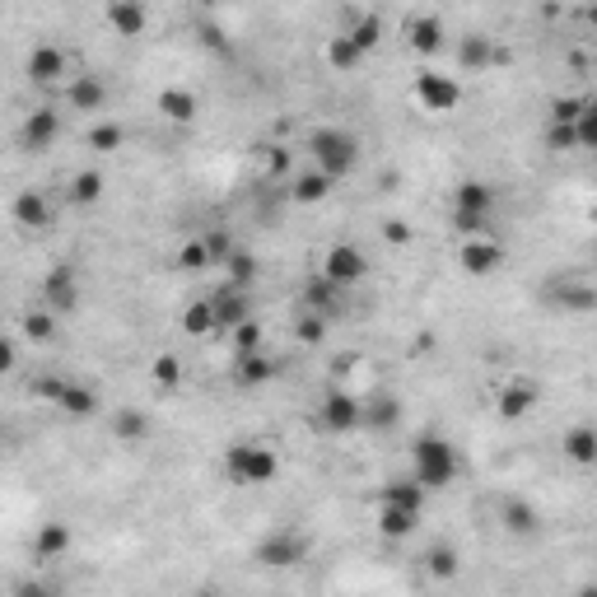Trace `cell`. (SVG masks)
<instances>
[{
	"instance_id": "6da1fadb",
	"label": "cell",
	"mask_w": 597,
	"mask_h": 597,
	"mask_svg": "<svg viewBox=\"0 0 597 597\" xmlns=\"http://www.w3.org/2000/svg\"><path fill=\"white\" fill-rule=\"evenodd\" d=\"M411 467L425 491H439V485H453V476H457V453L439 434H425V439L411 444Z\"/></svg>"
},
{
	"instance_id": "7a4b0ae2",
	"label": "cell",
	"mask_w": 597,
	"mask_h": 597,
	"mask_svg": "<svg viewBox=\"0 0 597 597\" xmlns=\"http://www.w3.org/2000/svg\"><path fill=\"white\" fill-rule=\"evenodd\" d=\"M308 154H313V164L327 178H345L350 169H355V159H360V145H355V135H350V131L322 126V131L308 135Z\"/></svg>"
},
{
	"instance_id": "3957f363",
	"label": "cell",
	"mask_w": 597,
	"mask_h": 597,
	"mask_svg": "<svg viewBox=\"0 0 597 597\" xmlns=\"http://www.w3.org/2000/svg\"><path fill=\"white\" fill-rule=\"evenodd\" d=\"M276 472H280V457L262 444H234L225 453V476L234 485H266L276 481Z\"/></svg>"
},
{
	"instance_id": "277c9868",
	"label": "cell",
	"mask_w": 597,
	"mask_h": 597,
	"mask_svg": "<svg viewBox=\"0 0 597 597\" xmlns=\"http://www.w3.org/2000/svg\"><path fill=\"white\" fill-rule=\"evenodd\" d=\"M416 98H420V107H429V113H453L457 98H463V89H457L453 75L420 70V75H416Z\"/></svg>"
},
{
	"instance_id": "5b68a950",
	"label": "cell",
	"mask_w": 597,
	"mask_h": 597,
	"mask_svg": "<svg viewBox=\"0 0 597 597\" xmlns=\"http://www.w3.org/2000/svg\"><path fill=\"white\" fill-rule=\"evenodd\" d=\"M322 276H332V280L345 289V285H360V280L369 276V262H364L360 248H350V243H336V248L322 257Z\"/></svg>"
},
{
	"instance_id": "8992f818",
	"label": "cell",
	"mask_w": 597,
	"mask_h": 597,
	"mask_svg": "<svg viewBox=\"0 0 597 597\" xmlns=\"http://www.w3.org/2000/svg\"><path fill=\"white\" fill-rule=\"evenodd\" d=\"M308 556V541L298 537V532H271L262 546H257V560L271 565V569H285V565H298Z\"/></svg>"
},
{
	"instance_id": "52a82bcc",
	"label": "cell",
	"mask_w": 597,
	"mask_h": 597,
	"mask_svg": "<svg viewBox=\"0 0 597 597\" xmlns=\"http://www.w3.org/2000/svg\"><path fill=\"white\" fill-rule=\"evenodd\" d=\"M42 304L57 308V313H70L79 304V280H75V266H57L51 276L42 280Z\"/></svg>"
},
{
	"instance_id": "ba28073f",
	"label": "cell",
	"mask_w": 597,
	"mask_h": 597,
	"mask_svg": "<svg viewBox=\"0 0 597 597\" xmlns=\"http://www.w3.org/2000/svg\"><path fill=\"white\" fill-rule=\"evenodd\" d=\"M210 304H215V322H220V332H234L238 322H248V317H253V304H248V294H243L238 285L215 289V294H210Z\"/></svg>"
},
{
	"instance_id": "9c48e42d",
	"label": "cell",
	"mask_w": 597,
	"mask_h": 597,
	"mask_svg": "<svg viewBox=\"0 0 597 597\" xmlns=\"http://www.w3.org/2000/svg\"><path fill=\"white\" fill-rule=\"evenodd\" d=\"M107 23H113V33H122V38H141L145 23H150L145 0H107Z\"/></svg>"
},
{
	"instance_id": "30bf717a",
	"label": "cell",
	"mask_w": 597,
	"mask_h": 597,
	"mask_svg": "<svg viewBox=\"0 0 597 597\" xmlns=\"http://www.w3.org/2000/svg\"><path fill=\"white\" fill-rule=\"evenodd\" d=\"M457 262H463L467 276H491V271L504 262V253H500V243H491V238L481 234V238H467V243H463Z\"/></svg>"
},
{
	"instance_id": "8fae6325",
	"label": "cell",
	"mask_w": 597,
	"mask_h": 597,
	"mask_svg": "<svg viewBox=\"0 0 597 597\" xmlns=\"http://www.w3.org/2000/svg\"><path fill=\"white\" fill-rule=\"evenodd\" d=\"M364 420V406L355 397H345V392H327V401H322V425H327L332 434H345V429H355Z\"/></svg>"
},
{
	"instance_id": "7c38bea8",
	"label": "cell",
	"mask_w": 597,
	"mask_h": 597,
	"mask_svg": "<svg viewBox=\"0 0 597 597\" xmlns=\"http://www.w3.org/2000/svg\"><path fill=\"white\" fill-rule=\"evenodd\" d=\"M406 42H411V51H420V57H434V51L444 47V23L434 19V14L406 19Z\"/></svg>"
},
{
	"instance_id": "4fadbf2b",
	"label": "cell",
	"mask_w": 597,
	"mask_h": 597,
	"mask_svg": "<svg viewBox=\"0 0 597 597\" xmlns=\"http://www.w3.org/2000/svg\"><path fill=\"white\" fill-rule=\"evenodd\" d=\"M298 298H304V308H313V313H322V317H332V313L341 308V285H336L332 276H313Z\"/></svg>"
},
{
	"instance_id": "5bb4252c",
	"label": "cell",
	"mask_w": 597,
	"mask_h": 597,
	"mask_svg": "<svg viewBox=\"0 0 597 597\" xmlns=\"http://www.w3.org/2000/svg\"><path fill=\"white\" fill-rule=\"evenodd\" d=\"M57 131H61V117L51 113V107H38V113L23 122V150H47L57 141Z\"/></svg>"
},
{
	"instance_id": "9a60e30c",
	"label": "cell",
	"mask_w": 597,
	"mask_h": 597,
	"mask_svg": "<svg viewBox=\"0 0 597 597\" xmlns=\"http://www.w3.org/2000/svg\"><path fill=\"white\" fill-rule=\"evenodd\" d=\"M397 420H401V401L392 397V392H373L369 401H364V420L360 425H369V429H397Z\"/></svg>"
},
{
	"instance_id": "2e32d148",
	"label": "cell",
	"mask_w": 597,
	"mask_h": 597,
	"mask_svg": "<svg viewBox=\"0 0 597 597\" xmlns=\"http://www.w3.org/2000/svg\"><path fill=\"white\" fill-rule=\"evenodd\" d=\"M532 406H537V388L523 383V378H513V383L500 392V416H504V420H523Z\"/></svg>"
},
{
	"instance_id": "e0dca14e",
	"label": "cell",
	"mask_w": 597,
	"mask_h": 597,
	"mask_svg": "<svg viewBox=\"0 0 597 597\" xmlns=\"http://www.w3.org/2000/svg\"><path fill=\"white\" fill-rule=\"evenodd\" d=\"M416 519H420L416 509L383 504V509H378V532H383L388 541H401V537H411V532H416Z\"/></svg>"
},
{
	"instance_id": "ac0fdd59",
	"label": "cell",
	"mask_w": 597,
	"mask_h": 597,
	"mask_svg": "<svg viewBox=\"0 0 597 597\" xmlns=\"http://www.w3.org/2000/svg\"><path fill=\"white\" fill-rule=\"evenodd\" d=\"M29 75L38 79V85H51V79H61L66 75V57H61V47H33V57H29Z\"/></svg>"
},
{
	"instance_id": "d6986e66",
	"label": "cell",
	"mask_w": 597,
	"mask_h": 597,
	"mask_svg": "<svg viewBox=\"0 0 597 597\" xmlns=\"http://www.w3.org/2000/svg\"><path fill=\"white\" fill-rule=\"evenodd\" d=\"M103 103H107L103 79H94V75H75V85H70V107H75V113H98Z\"/></svg>"
},
{
	"instance_id": "ffe728a7",
	"label": "cell",
	"mask_w": 597,
	"mask_h": 597,
	"mask_svg": "<svg viewBox=\"0 0 597 597\" xmlns=\"http://www.w3.org/2000/svg\"><path fill=\"white\" fill-rule=\"evenodd\" d=\"M560 448H565V457H569V463L592 467V463H597V429H588V425H583V429H569Z\"/></svg>"
},
{
	"instance_id": "44dd1931",
	"label": "cell",
	"mask_w": 597,
	"mask_h": 597,
	"mask_svg": "<svg viewBox=\"0 0 597 597\" xmlns=\"http://www.w3.org/2000/svg\"><path fill=\"white\" fill-rule=\"evenodd\" d=\"M271 373H276V364H271L262 350H248V355H238V369H234V378L243 388H262V383H271Z\"/></svg>"
},
{
	"instance_id": "7402d4cb",
	"label": "cell",
	"mask_w": 597,
	"mask_h": 597,
	"mask_svg": "<svg viewBox=\"0 0 597 597\" xmlns=\"http://www.w3.org/2000/svg\"><path fill=\"white\" fill-rule=\"evenodd\" d=\"M332 182H336V178H327L322 169H313V173H298V178H294V187H289V197H294L298 206H313V201H322V197L332 192Z\"/></svg>"
},
{
	"instance_id": "603a6c76",
	"label": "cell",
	"mask_w": 597,
	"mask_h": 597,
	"mask_svg": "<svg viewBox=\"0 0 597 597\" xmlns=\"http://www.w3.org/2000/svg\"><path fill=\"white\" fill-rule=\"evenodd\" d=\"M14 220H19L23 229H47V225H51V210H47V201H42L38 192H19V197H14Z\"/></svg>"
},
{
	"instance_id": "cb8c5ba5",
	"label": "cell",
	"mask_w": 597,
	"mask_h": 597,
	"mask_svg": "<svg viewBox=\"0 0 597 597\" xmlns=\"http://www.w3.org/2000/svg\"><path fill=\"white\" fill-rule=\"evenodd\" d=\"M182 332H187V336H210V332H220L210 298H197V304H187V308H182Z\"/></svg>"
},
{
	"instance_id": "d4e9b609",
	"label": "cell",
	"mask_w": 597,
	"mask_h": 597,
	"mask_svg": "<svg viewBox=\"0 0 597 597\" xmlns=\"http://www.w3.org/2000/svg\"><path fill=\"white\" fill-rule=\"evenodd\" d=\"M491 206H495V192L485 182H457L453 210H485V215H491Z\"/></svg>"
},
{
	"instance_id": "484cf974",
	"label": "cell",
	"mask_w": 597,
	"mask_h": 597,
	"mask_svg": "<svg viewBox=\"0 0 597 597\" xmlns=\"http://www.w3.org/2000/svg\"><path fill=\"white\" fill-rule=\"evenodd\" d=\"M457 61H463L467 70H481V66H491V61H495V47H491V38H481V33L463 38V42H457Z\"/></svg>"
},
{
	"instance_id": "4316f807",
	"label": "cell",
	"mask_w": 597,
	"mask_h": 597,
	"mask_svg": "<svg viewBox=\"0 0 597 597\" xmlns=\"http://www.w3.org/2000/svg\"><path fill=\"white\" fill-rule=\"evenodd\" d=\"M159 113H164L169 122H192L197 117V98L187 89H164L159 94Z\"/></svg>"
},
{
	"instance_id": "83f0119b",
	"label": "cell",
	"mask_w": 597,
	"mask_h": 597,
	"mask_svg": "<svg viewBox=\"0 0 597 597\" xmlns=\"http://www.w3.org/2000/svg\"><path fill=\"white\" fill-rule=\"evenodd\" d=\"M61 411L66 416H75V420H89L94 411H98V397L89 392V388H75V383H66V392H61Z\"/></svg>"
},
{
	"instance_id": "f1b7e54d",
	"label": "cell",
	"mask_w": 597,
	"mask_h": 597,
	"mask_svg": "<svg viewBox=\"0 0 597 597\" xmlns=\"http://www.w3.org/2000/svg\"><path fill=\"white\" fill-rule=\"evenodd\" d=\"M383 504H401V509H425V485L420 481H392L383 485Z\"/></svg>"
},
{
	"instance_id": "f546056e",
	"label": "cell",
	"mask_w": 597,
	"mask_h": 597,
	"mask_svg": "<svg viewBox=\"0 0 597 597\" xmlns=\"http://www.w3.org/2000/svg\"><path fill=\"white\" fill-rule=\"evenodd\" d=\"M66 551H70V528L66 523H47L38 532V560H57Z\"/></svg>"
},
{
	"instance_id": "4dcf8cb0",
	"label": "cell",
	"mask_w": 597,
	"mask_h": 597,
	"mask_svg": "<svg viewBox=\"0 0 597 597\" xmlns=\"http://www.w3.org/2000/svg\"><path fill=\"white\" fill-rule=\"evenodd\" d=\"M113 434H117V439H145V434H150V416L135 411V406H122V411L113 416Z\"/></svg>"
},
{
	"instance_id": "1f68e13d",
	"label": "cell",
	"mask_w": 597,
	"mask_h": 597,
	"mask_svg": "<svg viewBox=\"0 0 597 597\" xmlns=\"http://www.w3.org/2000/svg\"><path fill=\"white\" fill-rule=\"evenodd\" d=\"M327 61H332L336 70H355V66L364 61V51H360L355 38L345 33V38H332V42H327Z\"/></svg>"
},
{
	"instance_id": "d6a6232c",
	"label": "cell",
	"mask_w": 597,
	"mask_h": 597,
	"mask_svg": "<svg viewBox=\"0 0 597 597\" xmlns=\"http://www.w3.org/2000/svg\"><path fill=\"white\" fill-rule=\"evenodd\" d=\"M225 276H229V285H238V289H248L253 280H257V262H253V253H229V262H225Z\"/></svg>"
},
{
	"instance_id": "836d02e7",
	"label": "cell",
	"mask_w": 597,
	"mask_h": 597,
	"mask_svg": "<svg viewBox=\"0 0 597 597\" xmlns=\"http://www.w3.org/2000/svg\"><path fill=\"white\" fill-rule=\"evenodd\" d=\"M294 336L304 341V345H322V336H327V317L313 313V308H304V313L294 317Z\"/></svg>"
},
{
	"instance_id": "e575fe53",
	"label": "cell",
	"mask_w": 597,
	"mask_h": 597,
	"mask_svg": "<svg viewBox=\"0 0 597 597\" xmlns=\"http://www.w3.org/2000/svg\"><path fill=\"white\" fill-rule=\"evenodd\" d=\"M103 197V173H75V182H70V201L75 206H94Z\"/></svg>"
},
{
	"instance_id": "d590c367",
	"label": "cell",
	"mask_w": 597,
	"mask_h": 597,
	"mask_svg": "<svg viewBox=\"0 0 597 597\" xmlns=\"http://www.w3.org/2000/svg\"><path fill=\"white\" fill-rule=\"evenodd\" d=\"M23 336H33V341L57 336V308H33L29 317H23Z\"/></svg>"
},
{
	"instance_id": "8d00e7d4",
	"label": "cell",
	"mask_w": 597,
	"mask_h": 597,
	"mask_svg": "<svg viewBox=\"0 0 597 597\" xmlns=\"http://www.w3.org/2000/svg\"><path fill=\"white\" fill-rule=\"evenodd\" d=\"M504 528L509 532H537V509L523 500H509L504 504Z\"/></svg>"
},
{
	"instance_id": "74e56055",
	"label": "cell",
	"mask_w": 597,
	"mask_h": 597,
	"mask_svg": "<svg viewBox=\"0 0 597 597\" xmlns=\"http://www.w3.org/2000/svg\"><path fill=\"white\" fill-rule=\"evenodd\" d=\"M122 141H126V135H122V126H117V122H98V126L89 131V145H94L98 154H113V150H122Z\"/></svg>"
},
{
	"instance_id": "f35d334b",
	"label": "cell",
	"mask_w": 597,
	"mask_h": 597,
	"mask_svg": "<svg viewBox=\"0 0 597 597\" xmlns=\"http://www.w3.org/2000/svg\"><path fill=\"white\" fill-rule=\"evenodd\" d=\"M453 229L467 234V238H481L485 229H491V215L485 210H453Z\"/></svg>"
},
{
	"instance_id": "ab89813d",
	"label": "cell",
	"mask_w": 597,
	"mask_h": 597,
	"mask_svg": "<svg viewBox=\"0 0 597 597\" xmlns=\"http://www.w3.org/2000/svg\"><path fill=\"white\" fill-rule=\"evenodd\" d=\"M556 304L560 308H597V289H588V285H560Z\"/></svg>"
},
{
	"instance_id": "60d3db41",
	"label": "cell",
	"mask_w": 597,
	"mask_h": 597,
	"mask_svg": "<svg viewBox=\"0 0 597 597\" xmlns=\"http://www.w3.org/2000/svg\"><path fill=\"white\" fill-rule=\"evenodd\" d=\"M150 373H154L159 388H178V383H182V360H178V355H159V360L150 364Z\"/></svg>"
},
{
	"instance_id": "b9f144b4",
	"label": "cell",
	"mask_w": 597,
	"mask_h": 597,
	"mask_svg": "<svg viewBox=\"0 0 597 597\" xmlns=\"http://www.w3.org/2000/svg\"><path fill=\"white\" fill-rule=\"evenodd\" d=\"M350 38H355V42H360V51L369 57V51L378 47V38H383V23H378V14H364V19L355 23V29H350Z\"/></svg>"
},
{
	"instance_id": "7bdbcfd3",
	"label": "cell",
	"mask_w": 597,
	"mask_h": 597,
	"mask_svg": "<svg viewBox=\"0 0 597 597\" xmlns=\"http://www.w3.org/2000/svg\"><path fill=\"white\" fill-rule=\"evenodd\" d=\"M178 266H182V271H201V266H210V248H206V238H192V243H182V253H178Z\"/></svg>"
},
{
	"instance_id": "ee69618b",
	"label": "cell",
	"mask_w": 597,
	"mask_h": 597,
	"mask_svg": "<svg viewBox=\"0 0 597 597\" xmlns=\"http://www.w3.org/2000/svg\"><path fill=\"white\" fill-rule=\"evenodd\" d=\"M579 150H597V98L583 103V117H579Z\"/></svg>"
},
{
	"instance_id": "f6af8a7d",
	"label": "cell",
	"mask_w": 597,
	"mask_h": 597,
	"mask_svg": "<svg viewBox=\"0 0 597 597\" xmlns=\"http://www.w3.org/2000/svg\"><path fill=\"white\" fill-rule=\"evenodd\" d=\"M429 574H434V579L457 574V551H453V546H434V551H429Z\"/></svg>"
},
{
	"instance_id": "bcb514c9",
	"label": "cell",
	"mask_w": 597,
	"mask_h": 597,
	"mask_svg": "<svg viewBox=\"0 0 597 597\" xmlns=\"http://www.w3.org/2000/svg\"><path fill=\"white\" fill-rule=\"evenodd\" d=\"M583 103H588V98H556V107H551V122H569V126H579V117H583Z\"/></svg>"
},
{
	"instance_id": "7dc6e473",
	"label": "cell",
	"mask_w": 597,
	"mask_h": 597,
	"mask_svg": "<svg viewBox=\"0 0 597 597\" xmlns=\"http://www.w3.org/2000/svg\"><path fill=\"white\" fill-rule=\"evenodd\" d=\"M234 341H238L243 355H248V350H262V327H257L253 317H248V322H238V327H234Z\"/></svg>"
},
{
	"instance_id": "c3c4849f",
	"label": "cell",
	"mask_w": 597,
	"mask_h": 597,
	"mask_svg": "<svg viewBox=\"0 0 597 597\" xmlns=\"http://www.w3.org/2000/svg\"><path fill=\"white\" fill-rule=\"evenodd\" d=\"M551 150H574L579 145V126H569V122H551Z\"/></svg>"
},
{
	"instance_id": "681fc988",
	"label": "cell",
	"mask_w": 597,
	"mask_h": 597,
	"mask_svg": "<svg viewBox=\"0 0 597 597\" xmlns=\"http://www.w3.org/2000/svg\"><path fill=\"white\" fill-rule=\"evenodd\" d=\"M206 248H210V262H220V266H225V262H229V253H234V238H229L225 229H215V234L206 238Z\"/></svg>"
},
{
	"instance_id": "f907efd6",
	"label": "cell",
	"mask_w": 597,
	"mask_h": 597,
	"mask_svg": "<svg viewBox=\"0 0 597 597\" xmlns=\"http://www.w3.org/2000/svg\"><path fill=\"white\" fill-rule=\"evenodd\" d=\"M383 238L392 243V248H406V243H411V225H401V220H388V225H383Z\"/></svg>"
},
{
	"instance_id": "816d5d0a",
	"label": "cell",
	"mask_w": 597,
	"mask_h": 597,
	"mask_svg": "<svg viewBox=\"0 0 597 597\" xmlns=\"http://www.w3.org/2000/svg\"><path fill=\"white\" fill-rule=\"evenodd\" d=\"M61 392H66L61 378H38L33 383V397H47V401H61Z\"/></svg>"
},
{
	"instance_id": "f5cc1de1",
	"label": "cell",
	"mask_w": 597,
	"mask_h": 597,
	"mask_svg": "<svg viewBox=\"0 0 597 597\" xmlns=\"http://www.w3.org/2000/svg\"><path fill=\"white\" fill-rule=\"evenodd\" d=\"M266 173H289V154L280 145H266Z\"/></svg>"
},
{
	"instance_id": "db71d44e",
	"label": "cell",
	"mask_w": 597,
	"mask_h": 597,
	"mask_svg": "<svg viewBox=\"0 0 597 597\" xmlns=\"http://www.w3.org/2000/svg\"><path fill=\"white\" fill-rule=\"evenodd\" d=\"M336 5H345V0H336Z\"/></svg>"
}]
</instances>
